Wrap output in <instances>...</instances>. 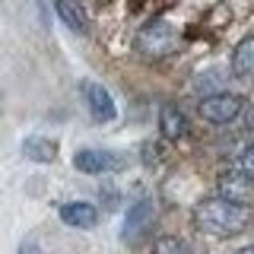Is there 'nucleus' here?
Here are the masks:
<instances>
[{
	"label": "nucleus",
	"mask_w": 254,
	"mask_h": 254,
	"mask_svg": "<svg viewBox=\"0 0 254 254\" xmlns=\"http://www.w3.org/2000/svg\"><path fill=\"white\" fill-rule=\"evenodd\" d=\"M194 222L197 229H203V232L210 235H238L248 229L251 222V213L245 203H235V200H226V197H206V200L197 203L194 210Z\"/></svg>",
	"instance_id": "1"
},
{
	"label": "nucleus",
	"mask_w": 254,
	"mask_h": 254,
	"mask_svg": "<svg viewBox=\"0 0 254 254\" xmlns=\"http://www.w3.org/2000/svg\"><path fill=\"white\" fill-rule=\"evenodd\" d=\"M178 48V32L165 19H153L137 32V51L146 58H165Z\"/></svg>",
	"instance_id": "2"
},
{
	"label": "nucleus",
	"mask_w": 254,
	"mask_h": 254,
	"mask_svg": "<svg viewBox=\"0 0 254 254\" xmlns=\"http://www.w3.org/2000/svg\"><path fill=\"white\" fill-rule=\"evenodd\" d=\"M127 165V159L115 149H79L73 156V169L83 175H108V172H121Z\"/></svg>",
	"instance_id": "3"
},
{
	"label": "nucleus",
	"mask_w": 254,
	"mask_h": 254,
	"mask_svg": "<svg viewBox=\"0 0 254 254\" xmlns=\"http://www.w3.org/2000/svg\"><path fill=\"white\" fill-rule=\"evenodd\" d=\"M242 105L245 102L238 95H229V92H216V95H203L200 99V118L210 124H232L238 115H242Z\"/></svg>",
	"instance_id": "4"
},
{
	"label": "nucleus",
	"mask_w": 254,
	"mask_h": 254,
	"mask_svg": "<svg viewBox=\"0 0 254 254\" xmlns=\"http://www.w3.org/2000/svg\"><path fill=\"white\" fill-rule=\"evenodd\" d=\"M79 89H83V102H86V108H89L92 121L108 124V121H115V118H118L115 99H111V92L102 83H95V79H83Z\"/></svg>",
	"instance_id": "5"
},
{
	"label": "nucleus",
	"mask_w": 254,
	"mask_h": 254,
	"mask_svg": "<svg viewBox=\"0 0 254 254\" xmlns=\"http://www.w3.org/2000/svg\"><path fill=\"white\" fill-rule=\"evenodd\" d=\"M153 216H156V210H153V200H137L127 210V216H124V226H121V235H124V242H137V238H143L149 232V226H153Z\"/></svg>",
	"instance_id": "6"
},
{
	"label": "nucleus",
	"mask_w": 254,
	"mask_h": 254,
	"mask_svg": "<svg viewBox=\"0 0 254 254\" xmlns=\"http://www.w3.org/2000/svg\"><path fill=\"white\" fill-rule=\"evenodd\" d=\"M219 197L235 200V203H251L254 200V178L245 175L242 169H238V172H226L219 178Z\"/></svg>",
	"instance_id": "7"
},
{
	"label": "nucleus",
	"mask_w": 254,
	"mask_h": 254,
	"mask_svg": "<svg viewBox=\"0 0 254 254\" xmlns=\"http://www.w3.org/2000/svg\"><path fill=\"white\" fill-rule=\"evenodd\" d=\"M61 219L70 229H92L99 222V210L86 200H70V203L61 206Z\"/></svg>",
	"instance_id": "8"
},
{
	"label": "nucleus",
	"mask_w": 254,
	"mask_h": 254,
	"mask_svg": "<svg viewBox=\"0 0 254 254\" xmlns=\"http://www.w3.org/2000/svg\"><path fill=\"white\" fill-rule=\"evenodd\" d=\"M54 10H58L64 26L73 29L76 35H86V32H89V19H86V10L79 6V0H54Z\"/></svg>",
	"instance_id": "9"
},
{
	"label": "nucleus",
	"mask_w": 254,
	"mask_h": 254,
	"mask_svg": "<svg viewBox=\"0 0 254 254\" xmlns=\"http://www.w3.org/2000/svg\"><path fill=\"white\" fill-rule=\"evenodd\" d=\"M159 130H162L165 140H181L188 133V118L181 115V108L175 105H162L159 111Z\"/></svg>",
	"instance_id": "10"
},
{
	"label": "nucleus",
	"mask_w": 254,
	"mask_h": 254,
	"mask_svg": "<svg viewBox=\"0 0 254 254\" xmlns=\"http://www.w3.org/2000/svg\"><path fill=\"white\" fill-rule=\"evenodd\" d=\"M232 73L238 79H254V35L235 45L232 51Z\"/></svg>",
	"instance_id": "11"
},
{
	"label": "nucleus",
	"mask_w": 254,
	"mask_h": 254,
	"mask_svg": "<svg viewBox=\"0 0 254 254\" xmlns=\"http://www.w3.org/2000/svg\"><path fill=\"white\" fill-rule=\"evenodd\" d=\"M22 156L32 159V162H54L58 159V143L48 140V137H26Z\"/></svg>",
	"instance_id": "12"
},
{
	"label": "nucleus",
	"mask_w": 254,
	"mask_h": 254,
	"mask_svg": "<svg viewBox=\"0 0 254 254\" xmlns=\"http://www.w3.org/2000/svg\"><path fill=\"white\" fill-rule=\"evenodd\" d=\"M222 83H226V73H219V70H206V73H200L194 79V86L200 92H213V95L222 92Z\"/></svg>",
	"instance_id": "13"
},
{
	"label": "nucleus",
	"mask_w": 254,
	"mask_h": 254,
	"mask_svg": "<svg viewBox=\"0 0 254 254\" xmlns=\"http://www.w3.org/2000/svg\"><path fill=\"white\" fill-rule=\"evenodd\" d=\"M153 254H190V248L175 235H162V238H156Z\"/></svg>",
	"instance_id": "14"
},
{
	"label": "nucleus",
	"mask_w": 254,
	"mask_h": 254,
	"mask_svg": "<svg viewBox=\"0 0 254 254\" xmlns=\"http://www.w3.org/2000/svg\"><path fill=\"white\" fill-rule=\"evenodd\" d=\"M16 254H45V251H42V245H38L35 238L29 235V238H22V242H19V248H16Z\"/></svg>",
	"instance_id": "15"
},
{
	"label": "nucleus",
	"mask_w": 254,
	"mask_h": 254,
	"mask_svg": "<svg viewBox=\"0 0 254 254\" xmlns=\"http://www.w3.org/2000/svg\"><path fill=\"white\" fill-rule=\"evenodd\" d=\"M238 165H242V172H245V175H251V178H254V146H248V149L242 153Z\"/></svg>",
	"instance_id": "16"
},
{
	"label": "nucleus",
	"mask_w": 254,
	"mask_h": 254,
	"mask_svg": "<svg viewBox=\"0 0 254 254\" xmlns=\"http://www.w3.org/2000/svg\"><path fill=\"white\" fill-rule=\"evenodd\" d=\"M238 254H254V245H248V248H242Z\"/></svg>",
	"instance_id": "17"
},
{
	"label": "nucleus",
	"mask_w": 254,
	"mask_h": 254,
	"mask_svg": "<svg viewBox=\"0 0 254 254\" xmlns=\"http://www.w3.org/2000/svg\"><path fill=\"white\" fill-rule=\"evenodd\" d=\"M248 127L254 130V108H251V115H248Z\"/></svg>",
	"instance_id": "18"
}]
</instances>
